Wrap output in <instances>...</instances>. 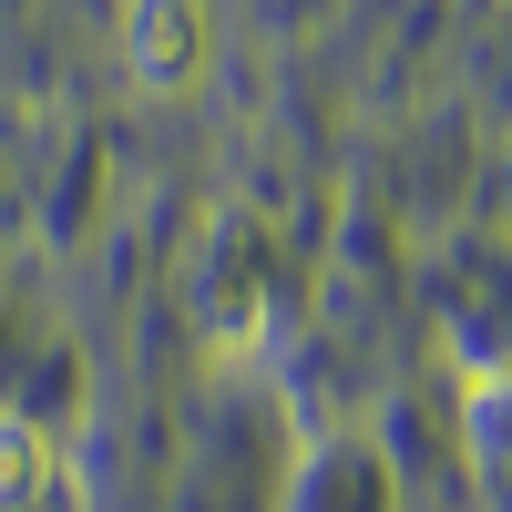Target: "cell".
I'll return each instance as SVG.
<instances>
[{
    "mask_svg": "<svg viewBox=\"0 0 512 512\" xmlns=\"http://www.w3.org/2000/svg\"><path fill=\"white\" fill-rule=\"evenodd\" d=\"M216 62V21L205 0H123V72L144 93H195Z\"/></svg>",
    "mask_w": 512,
    "mask_h": 512,
    "instance_id": "obj_1",
    "label": "cell"
},
{
    "mask_svg": "<svg viewBox=\"0 0 512 512\" xmlns=\"http://www.w3.org/2000/svg\"><path fill=\"white\" fill-rule=\"evenodd\" d=\"M52 492H62V451L31 420H0V512H41Z\"/></svg>",
    "mask_w": 512,
    "mask_h": 512,
    "instance_id": "obj_2",
    "label": "cell"
}]
</instances>
